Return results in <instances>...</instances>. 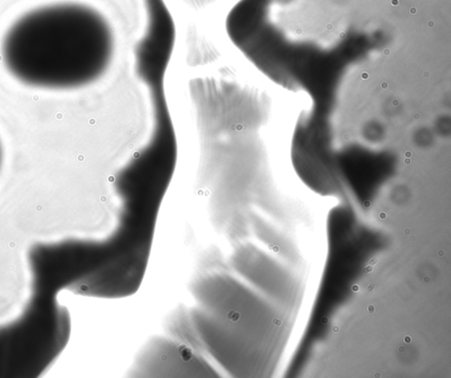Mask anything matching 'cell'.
<instances>
[{
  "label": "cell",
  "mask_w": 451,
  "mask_h": 378,
  "mask_svg": "<svg viewBox=\"0 0 451 378\" xmlns=\"http://www.w3.org/2000/svg\"><path fill=\"white\" fill-rule=\"evenodd\" d=\"M272 324H275L276 326H280L282 324V321L278 318H274L272 320Z\"/></svg>",
  "instance_id": "5"
},
{
  "label": "cell",
  "mask_w": 451,
  "mask_h": 378,
  "mask_svg": "<svg viewBox=\"0 0 451 378\" xmlns=\"http://www.w3.org/2000/svg\"><path fill=\"white\" fill-rule=\"evenodd\" d=\"M367 311L368 314H374L375 313V306L374 305H368L367 307Z\"/></svg>",
  "instance_id": "4"
},
{
  "label": "cell",
  "mask_w": 451,
  "mask_h": 378,
  "mask_svg": "<svg viewBox=\"0 0 451 378\" xmlns=\"http://www.w3.org/2000/svg\"><path fill=\"white\" fill-rule=\"evenodd\" d=\"M405 343H407V344H409V343H411V342H412V338H411V337L410 336H405Z\"/></svg>",
  "instance_id": "9"
},
{
  "label": "cell",
  "mask_w": 451,
  "mask_h": 378,
  "mask_svg": "<svg viewBox=\"0 0 451 378\" xmlns=\"http://www.w3.org/2000/svg\"><path fill=\"white\" fill-rule=\"evenodd\" d=\"M327 321H328V319H327L326 317H325V319H323V323H326Z\"/></svg>",
  "instance_id": "12"
},
{
  "label": "cell",
  "mask_w": 451,
  "mask_h": 378,
  "mask_svg": "<svg viewBox=\"0 0 451 378\" xmlns=\"http://www.w3.org/2000/svg\"><path fill=\"white\" fill-rule=\"evenodd\" d=\"M117 48L114 28L97 9L60 3L34 9L4 34L2 57L23 84L46 89H76L105 75Z\"/></svg>",
  "instance_id": "1"
},
{
  "label": "cell",
  "mask_w": 451,
  "mask_h": 378,
  "mask_svg": "<svg viewBox=\"0 0 451 378\" xmlns=\"http://www.w3.org/2000/svg\"><path fill=\"white\" fill-rule=\"evenodd\" d=\"M2 161V149H1V145H0V164Z\"/></svg>",
  "instance_id": "11"
},
{
  "label": "cell",
  "mask_w": 451,
  "mask_h": 378,
  "mask_svg": "<svg viewBox=\"0 0 451 378\" xmlns=\"http://www.w3.org/2000/svg\"><path fill=\"white\" fill-rule=\"evenodd\" d=\"M364 272H365V273H372V272H373V266L369 265H367V266H366V267L364 268Z\"/></svg>",
  "instance_id": "6"
},
{
  "label": "cell",
  "mask_w": 451,
  "mask_h": 378,
  "mask_svg": "<svg viewBox=\"0 0 451 378\" xmlns=\"http://www.w3.org/2000/svg\"><path fill=\"white\" fill-rule=\"evenodd\" d=\"M182 3L194 10H202L211 5L217 0H181Z\"/></svg>",
  "instance_id": "3"
},
{
  "label": "cell",
  "mask_w": 451,
  "mask_h": 378,
  "mask_svg": "<svg viewBox=\"0 0 451 378\" xmlns=\"http://www.w3.org/2000/svg\"><path fill=\"white\" fill-rule=\"evenodd\" d=\"M219 375L203 353L169 334L148 340L128 371L131 378H217Z\"/></svg>",
  "instance_id": "2"
},
{
  "label": "cell",
  "mask_w": 451,
  "mask_h": 378,
  "mask_svg": "<svg viewBox=\"0 0 451 378\" xmlns=\"http://www.w3.org/2000/svg\"><path fill=\"white\" fill-rule=\"evenodd\" d=\"M376 264H377V259H376V258H373V259L369 261V263H368V265H371V266L375 265Z\"/></svg>",
  "instance_id": "7"
},
{
  "label": "cell",
  "mask_w": 451,
  "mask_h": 378,
  "mask_svg": "<svg viewBox=\"0 0 451 378\" xmlns=\"http://www.w3.org/2000/svg\"><path fill=\"white\" fill-rule=\"evenodd\" d=\"M353 290H354V292H357L359 290L358 286H357V285H354V286H353Z\"/></svg>",
  "instance_id": "10"
},
{
  "label": "cell",
  "mask_w": 451,
  "mask_h": 378,
  "mask_svg": "<svg viewBox=\"0 0 451 378\" xmlns=\"http://www.w3.org/2000/svg\"><path fill=\"white\" fill-rule=\"evenodd\" d=\"M331 331L334 332V333H337L339 331V327L337 325H334L333 327L331 328Z\"/></svg>",
  "instance_id": "8"
}]
</instances>
